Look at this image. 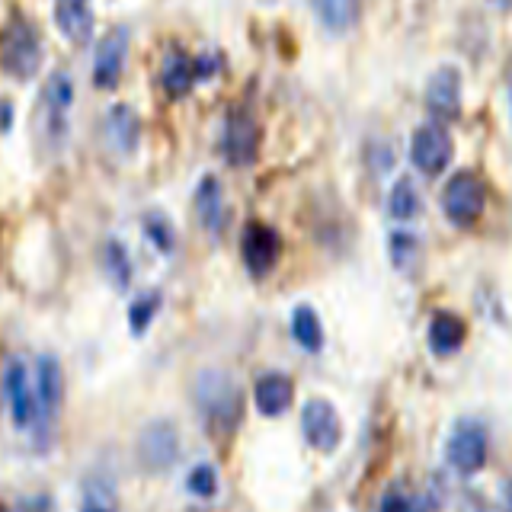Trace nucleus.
Masks as SVG:
<instances>
[{
  "label": "nucleus",
  "mask_w": 512,
  "mask_h": 512,
  "mask_svg": "<svg viewBox=\"0 0 512 512\" xmlns=\"http://www.w3.org/2000/svg\"><path fill=\"white\" fill-rule=\"evenodd\" d=\"M176 452H180V436H176L173 423H151L141 432V461L148 468H167L176 461Z\"/></svg>",
  "instance_id": "obj_14"
},
{
  "label": "nucleus",
  "mask_w": 512,
  "mask_h": 512,
  "mask_svg": "<svg viewBox=\"0 0 512 512\" xmlns=\"http://www.w3.org/2000/svg\"><path fill=\"white\" fill-rule=\"evenodd\" d=\"M61 400H64L61 362L55 356H42L39 359V404L48 416H55L61 410Z\"/></svg>",
  "instance_id": "obj_20"
},
{
  "label": "nucleus",
  "mask_w": 512,
  "mask_h": 512,
  "mask_svg": "<svg viewBox=\"0 0 512 512\" xmlns=\"http://www.w3.org/2000/svg\"><path fill=\"white\" fill-rule=\"evenodd\" d=\"M503 496H506V509L512 512V480H509V484L503 487Z\"/></svg>",
  "instance_id": "obj_31"
},
{
  "label": "nucleus",
  "mask_w": 512,
  "mask_h": 512,
  "mask_svg": "<svg viewBox=\"0 0 512 512\" xmlns=\"http://www.w3.org/2000/svg\"><path fill=\"white\" fill-rule=\"evenodd\" d=\"M71 103H74V77L58 68L45 77V87H42V96H39V119H42V138L58 148L68 135V112H71Z\"/></svg>",
  "instance_id": "obj_2"
},
{
  "label": "nucleus",
  "mask_w": 512,
  "mask_h": 512,
  "mask_svg": "<svg viewBox=\"0 0 512 512\" xmlns=\"http://www.w3.org/2000/svg\"><path fill=\"white\" fill-rule=\"evenodd\" d=\"M311 10L330 32H346L359 20V0H311Z\"/></svg>",
  "instance_id": "obj_21"
},
{
  "label": "nucleus",
  "mask_w": 512,
  "mask_h": 512,
  "mask_svg": "<svg viewBox=\"0 0 512 512\" xmlns=\"http://www.w3.org/2000/svg\"><path fill=\"white\" fill-rule=\"evenodd\" d=\"M464 336H468V327H464V320L452 311H439L432 314L429 320V346L436 356H452V352L461 349Z\"/></svg>",
  "instance_id": "obj_18"
},
{
  "label": "nucleus",
  "mask_w": 512,
  "mask_h": 512,
  "mask_svg": "<svg viewBox=\"0 0 512 512\" xmlns=\"http://www.w3.org/2000/svg\"><path fill=\"white\" fill-rule=\"evenodd\" d=\"M125 58H128V29L116 26L109 29L106 36L96 45V58H93V84L100 90H112L119 84V77L125 71Z\"/></svg>",
  "instance_id": "obj_10"
},
{
  "label": "nucleus",
  "mask_w": 512,
  "mask_h": 512,
  "mask_svg": "<svg viewBox=\"0 0 512 512\" xmlns=\"http://www.w3.org/2000/svg\"><path fill=\"white\" fill-rule=\"evenodd\" d=\"M388 208L397 221H410L420 215V192H416L413 180H397L394 189H391V199H388Z\"/></svg>",
  "instance_id": "obj_23"
},
{
  "label": "nucleus",
  "mask_w": 512,
  "mask_h": 512,
  "mask_svg": "<svg viewBox=\"0 0 512 512\" xmlns=\"http://www.w3.org/2000/svg\"><path fill=\"white\" fill-rule=\"evenodd\" d=\"M448 464L458 474H477L487 461V436L477 423H461L445 445Z\"/></svg>",
  "instance_id": "obj_11"
},
{
  "label": "nucleus",
  "mask_w": 512,
  "mask_h": 512,
  "mask_svg": "<svg viewBox=\"0 0 512 512\" xmlns=\"http://www.w3.org/2000/svg\"><path fill=\"white\" fill-rule=\"evenodd\" d=\"M391 260L400 272H410L416 266V260H420V240L404 231L391 234Z\"/></svg>",
  "instance_id": "obj_24"
},
{
  "label": "nucleus",
  "mask_w": 512,
  "mask_h": 512,
  "mask_svg": "<svg viewBox=\"0 0 512 512\" xmlns=\"http://www.w3.org/2000/svg\"><path fill=\"white\" fill-rule=\"evenodd\" d=\"M292 333H295L298 346H304L308 352H317L320 346H324V327H320L317 311L308 308V304L295 308V314H292Z\"/></svg>",
  "instance_id": "obj_22"
},
{
  "label": "nucleus",
  "mask_w": 512,
  "mask_h": 512,
  "mask_svg": "<svg viewBox=\"0 0 512 512\" xmlns=\"http://www.w3.org/2000/svg\"><path fill=\"white\" fill-rule=\"evenodd\" d=\"M221 58L218 55H202V58H196V80H208L212 77L218 68H221Z\"/></svg>",
  "instance_id": "obj_30"
},
{
  "label": "nucleus",
  "mask_w": 512,
  "mask_h": 512,
  "mask_svg": "<svg viewBox=\"0 0 512 512\" xmlns=\"http://www.w3.org/2000/svg\"><path fill=\"white\" fill-rule=\"evenodd\" d=\"M186 487L196 493V496H215L218 490V477H215V468L212 464H199V468L189 471V480Z\"/></svg>",
  "instance_id": "obj_28"
},
{
  "label": "nucleus",
  "mask_w": 512,
  "mask_h": 512,
  "mask_svg": "<svg viewBox=\"0 0 512 512\" xmlns=\"http://www.w3.org/2000/svg\"><path fill=\"white\" fill-rule=\"evenodd\" d=\"M106 135L119 154H132L141 141V119L132 106H112L106 116Z\"/></svg>",
  "instance_id": "obj_17"
},
{
  "label": "nucleus",
  "mask_w": 512,
  "mask_h": 512,
  "mask_svg": "<svg viewBox=\"0 0 512 512\" xmlns=\"http://www.w3.org/2000/svg\"><path fill=\"white\" fill-rule=\"evenodd\" d=\"M484 202H487V189H484V183H480V176L471 170L455 173L442 192L445 215L452 224H458V228L474 224L480 218V212H484Z\"/></svg>",
  "instance_id": "obj_4"
},
{
  "label": "nucleus",
  "mask_w": 512,
  "mask_h": 512,
  "mask_svg": "<svg viewBox=\"0 0 512 512\" xmlns=\"http://www.w3.org/2000/svg\"><path fill=\"white\" fill-rule=\"evenodd\" d=\"M378 512H410V500H407L404 493L391 490V493H384V500H381Z\"/></svg>",
  "instance_id": "obj_29"
},
{
  "label": "nucleus",
  "mask_w": 512,
  "mask_h": 512,
  "mask_svg": "<svg viewBox=\"0 0 512 512\" xmlns=\"http://www.w3.org/2000/svg\"><path fill=\"white\" fill-rule=\"evenodd\" d=\"M39 61H42V45L36 29L26 20H13L4 29V36H0V68L16 80H29L36 77Z\"/></svg>",
  "instance_id": "obj_3"
},
{
  "label": "nucleus",
  "mask_w": 512,
  "mask_h": 512,
  "mask_svg": "<svg viewBox=\"0 0 512 512\" xmlns=\"http://www.w3.org/2000/svg\"><path fill=\"white\" fill-rule=\"evenodd\" d=\"M106 269H109L112 285L125 288L128 282H132V263H128V250H125V244H119V240H109V244H106Z\"/></svg>",
  "instance_id": "obj_25"
},
{
  "label": "nucleus",
  "mask_w": 512,
  "mask_h": 512,
  "mask_svg": "<svg viewBox=\"0 0 512 512\" xmlns=\"http://www.w3.org/2000/svg\"><path fill=\"white\" fill-rule=\"evenodd\" d=\"M221 154L231 167H250L260 154V125L253 122L250 112L234 109L224 122L221 135Z\"/></svg>",
  "instance_id": "obj_6"
},
{
  "label": "nucleus",
  "mask_w": 512,
  "mask_h": 512,
  "mask_svg": "<svg viewBox=\"0 0 512 512\" xmlns=\"http://www.w3.org/2000/svg\"><path fill=\"white\" fill-rule=\"evenodd\" d=\"M196 397L199 407L205 413V420L215 429H234L240 423V413H244V397L240 388L231 381V375L224 372H202L196 384Z\"/></svg>",
  "instance_id": "obj_1"
},
{
  "label": "nucleus",
  "mask_w": 512,
  "mask_h": 512,
  "mask_svg": "<svg viewBox=\"0 0 512 512\" xmlns=\"http://www.w3.org/2000/svg\"><path fill=\"white\" fill-rule=\"evenodd\" d=\"M452 154H455V144L442 122H426L413 132L410 160L423 176H439L448 164H452Z\"/></svg>",
  "instance_id": "obj_5"
},
{
  "label": "nucleus",
  "mask_w": 512,
  "mask_h": 512,
  "mask_svg": "<svg viewBox=\"0 0 512 512\" xmlns=\"http://www.w3.org/2000/svg\"><path fill=\"white\" fill-rule=\"evenodd\" d=\"M196 212L202 218V224L212 234H218L224 228V221H228V205H224V189L221 183L215 180L212 173L202 176V183L196 189Z\"/></svg>",
  "instance_id": "obj_19"
},
{
  "label": "nucleus",
  "mask_w": 512,
  "mask_h": 512,
  "mask_svg": "<svg viewBox=\"0 0 512 512\" xmlns=\"http://www.w3.org/2000/svg\"><path fill=\"white\" fill-rule=\"evenodd\" d=\"M426 109L432 122H455L461 116V74L452 64H445L426 84Z\"/></svg>",
  "instance_id": "obj_9"
},
{
  "label": "nucleus",
  "mask_w": 512,
  "mask_h": 512,
  "mask_svg": "<svg viewBox=\"0 0 512 512\" xmlns=\"http://www.w3.org/2000/svg\"><path fill=\"white\" fill-rule=\"evenodd\" d=\"M55 23L68 42L87 45L93 39V26H96L90 0H55Z\"/></svg>",
  "instance_id": "obj_13"
},
{
  "label": "nucleus",
  "mask_w": 512,
  "mask_h": 512,
  "mask_svg": "<svg viewBox=\"0 0 512 512\" xmlns=\"http://www.w3.org/2000/svg\"><path fill=\"white\" fill-rule=\"evenodd\" d=\"M157 308H160L157 292L144 295V298H138V301L132 304V311H128V320H132V333H135V336H141L144 330L151 327V317H154Z\"/></svg>",
  "instance_id": "obj_26"
},
{
  "label": "nucleus",
  "mask_w": 512,
  "mask_h": 512,
  "mask_svg": "<svg viewBox=\"0 0 512 512\" xmlns=\"http://www.w3.org/2000/svg\"><path fill=\"white\" fill-rule=\"evenodd\" d=\"M4 394H7V407H10V420L13 426L26 429L36 416V400L29 391V378H26V365L23 359H10L7 372H4Z\"/></svg>",
  "instance_id": "obj_12"
},
{
  "label": "nucleus",
  "mask_w": 512,
  "mask_h": 512,
  "mask_svg": "<svg viewBox=\"0 0 512 512\" xmlns=\"http://www.w3.org/2000/svg\"><path fill=\"white\" fill-rule=\"evenodd\" d=\"M0 512H16V509H10V506H0Z\"/></svg>",
  "instance_id": "obj_33"
},
{
  "label": "nucleus",
  "mask_w": 512,
  "mask_h": 512,
  "mask_svg": "<svg viewBox=\"0 0 512 512\" xmlns=\"http://www.w3.org/2000/svg\"><path fill=\"white\" fill-rule=\"evenodd\" d=\"M279 250H282V240L269 224H263V221L247 224L244 237H240V256H244V266L253 279L269 276L272 266L279 263Z\"/></svg>",
  "instance_id": "obj_7"
},
{
  "label": "nucleus",
  "mask_w": 512,
  "mask_h": 512,
  "mask_svg": "<svg viewBox=\"0 0 512 512\" xmlns=\"http://www.w3.org/2000/svg\"><path fill=\"white\" fill-rule=\"evenodd\" d=\"M7 122H10V106H0V125L7 128Z\"/></svg>",
  "instance_id": "obj_32"
},
{
  "label": "nucleus",
  "mask_w": 512,
  "mask_h": 512,
  "mask_svg": "<svg viewBox=\"0 0 512 512\" xmlns=\"http://www.w3.org/2000/svg\"><path fill=\"white\" fill-rule=\"evenodd\" d=\"M301 429H304V439H308L317 452H333V448L340 445V439H343L340 413L333 410L330 400H320V397H311L308 404H304Z\"/></svg>",
  "instance_id": "obj_8"
},
{
  "label": "nucleus",
  "mask_w": 512,
  "mask_h": 512,
  "mask_svg": "<svg viewBox=\"0 0 512 512\" xmlns=\"http://www.w3.org/2000/svg\"><path fill=\"white\" fill-rule=\"evenodd\" d=\"M160 84L170 100H183V96L196 84V61H192L180 48H170L164 58V68H160Z\"/></svg>",
  "instance_id": "obj_16"
},
{
  "label": "nucleus",
  "mask_w": 512,
  "mask_h": 512,
  "mask_svg": "<svg viewBox=\"0 0 512 512\" xmlns=\"http://www.w3.org/2000/svg\"><path fill=\"white\" fill-rule=\"evenodd\" d=\"M144 231H148V237L154 240L160 253H170L173 250V228H170V221L164 215L151 212L148 218H144Z\"/></svg>",
  "instance_id": "obj_27"
},
{
  "label": "nucleus",
  "mask_w": 512,
  "mask_h": 512,
  "mask_svg": "<svg viewBox=\"0 0 512 512\" xmlns=\"http://www.w3.org/2000/svg\"><path fill=\"white\" fill-rule=\"evenodd\" d=\"M292 397H295V388L292 381H288L282 372H266L260 381H256L253 388V400H256V410L263 416H279L292 407Z\"/></svg>",
  "instance_id": "obj_15"
},
{
  "label": "nucleus",
  "mask_w": 512,
  "mask_h": 512,
  "mask_svg": "<svg viewBox=\"0 0 512 512\" xmlns=\"http://www.w3.org/2000/svg\"><path fill=\"white\" fill-rule=\"evenodd\" d=\"M87 512H106V509H87Z\"/></svg>",
  "instance_id": "obj_34"
}]
</instances>
